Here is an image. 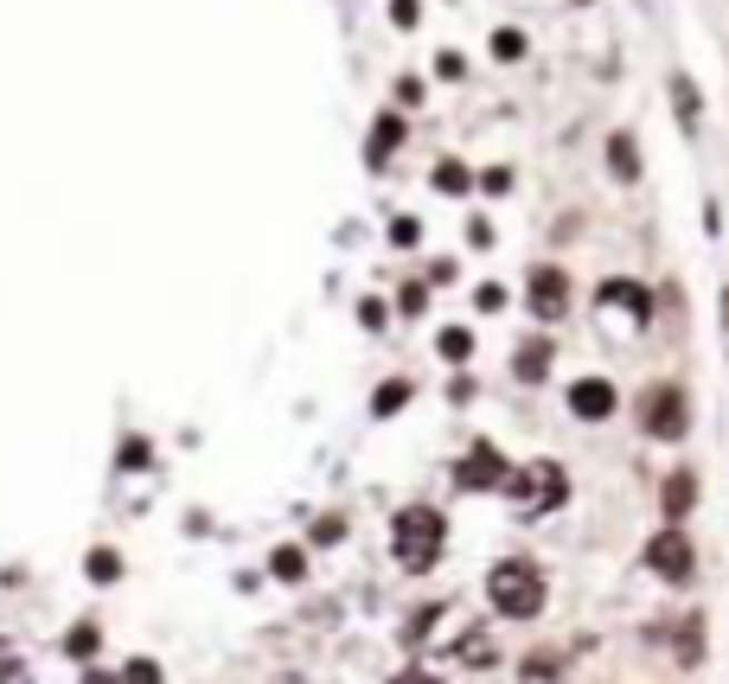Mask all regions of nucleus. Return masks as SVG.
Masks as SVG:
<instances>
[{
    "label": "nucleus",
    "mask_w": 729,
    "mask_h": 684,
    "mask_svg": "<svg viewBox=\"0 0 729 684\" xmlns=\"http://www.w3.org/2000/svg\"><path fill=\"white\" fill-rule=\"evenodd\" d=\"M442 544H448V525H442V512H429V506H403L391 518V551L397 563L410 569V576H422V569H436V557H442Z\"/></svg>",
    "instance_id": "obj_1"
},
{
    "label": "nucleus",
    "mask_w": 729,
    "mask_h": 684,
    "mask_svg": "<svg viewBox=\"0 0 729 684\" xmlns=\"http://www.w3.org/2000/svg\"><path fill=\"white\" fill-rule=\"evenodd\" d=\"M487 602H493L506 621H531V614L545 608V576L519 557L499 563V569H487Z\"/></svg>",
    "instance_id": "obj_2"
},
{
    "label": "nucleus",
    "mask_w": 729,
    "mask_h": 684,
    "mask_svg": "<svg viewBox=\"0 0 729 684\" xmlns=\"http://www.w3.org/2000/svg\"><path fill=\"white\" fill-rule=\"evenodd\" d=\"M506 493L519 499V518H545L570 499V480H563V467L557 460H538V467H525V474H506Z\"/></svg>",
    "instance_id": "obj_3"
},
{
    "label": "nucleus",
    "mask_w": 729,
    "mask_h": 684,
    "mask_svg": "<svg viewBox=\"0 0 729 684\" xmlns=\"http://www.w3.org/2000/svg\"><path fill=\"white\" fill-rule=\"evenodd\" d=\"M640 423H647L652 442H685L691 435V397L678 384H659V390H647V404H640Z\"/></svg>",
    "instance_id": "obj_4"
},
{
    "label": "nucleus",
    "mask_w": 729,
    "mask_h": 684,
    "mask_svg": "<svg viewBox=\"0 0 729 684\" xmlns=\"http://www.w3.org/2000/svg\"><path fill=\"white\" fill-rule=\"evenodd\" d=\"M647 569L659 576V583H691V576H698V551H691V537L678 532V525H666V532L647 544Z\"/></svg>",
    "instance_id": "obj_5"
},
{
    "label": "nucleus",
    "mask_w": 729,
    "mask_h": 684,
    "mask_svg": "<svg viewBox=\"0 0 729 684\" xmlns=\"http://www.w3.org/2000/svg\"><path fill=\"white\" fill-rule=\"evenodd\" d=\"M455 486H461V493H480V486H506V455H499L493 442H473L468 460L455 467Z\"/></svg>",
    "instance_id": "obj_6"
},
{
    "label": "nucleus",
    "mask_w": 729,
    "mask_h": 684,
    "mask_svg": "<svg viewBox=\"0 0 729 684\" xmlns=\"http://www.w3.org/2000/svg\"><path fill=\"white\" fill-rule=\"evenodd\" d=\"M525 301H531L538 320H563V314H570V276H563V269H538L531 288H525Z\"/></svg>",
    "instance_id": "obj_7"
},
{
    "label": "nucleus",
    "mask_w": 729,
    "mask_h": 684,
    "mask_svg": "<svg viewBox=\"0 0 729 684\" xmlns=\"http://www.w3.org/2000/svg\"><path fill=\"white\" fill-rule=\"evenodd\" d=\"M570 409L582 416V423L615 416V384H608V378H576V384H570Z\"/></svg>",
    "instance_id": "obj_8"
},
{
    "label": "nucleus",
    "mask_w": 729,
    "mask_h": 684,
    "mask_svg": "<svg viewBox=\"0 0 729 684\" xmlns=\"http://www.w3.org/2000/svg\"><path fill=\"white\" fill-rule=\"evenodd\" d=\"M545 371H550V339H525L519 358H512V378H519V384H538Z\"/></svg>",
    "instance_id": "obj_9"
},
{
    "label": "nucleus",
    "mask_w": 729,
    "mask_h": 684,
    "mask_svg": "<svg viewBox=\"0 0 729 684\" xmlns=\"http://www.w3.org/2000/svg\"><path fill=\"white\" fill-rule=\"evenodd\" d=\"M397 141H403V116H378V122H371V141H364V160L385 167V153H391Z\"/></svg>",
    "instance_id": "obj_10"
},
{
    "label": "nucleus",
    "mask_w": 729,
    "mask_h": 684,
    "mask_svg": "<svg viewBox=\"0 0 729 684\" xmlns=\"http://www.w3.org/2000/svg\"><path fill=\"white\" fill-rule=\"evenodd\" d=\"M601 301H608V307H633L640 320L652 314V295L640 288V281H601Z\"/></svg>",
    "instance_id": "obj_11"
},
{
    "label": "nucleus",
    "mask_w": 729,
    "mask_h": 684,
    "mask_svg": "<svg viewBox=\"0 0 729 684\" xmlns=\"http://www.w3.org/2000/svg\"><path fill=\"white\" fill-rule=\"evenodd\" d=\"M691 499H698V480H691V467H678L672 480H666V518H685V512H691Z\"/></svg>",
    "instance_id": "obj_12"
},
{
    "label": "nucleus",
    "mask_w": 729,
    "mask_h": 684,
    "mask_svg": "<svg viewBox=\"0 0 729 684\" xmlns=\"http://www.w3.org/2000/svg\"><path fill=\"white\" fill-rule=\"evenodd\" d=\"M269 576H276V583H301V576H308V557H301L294 544H282V551L269 557Z\"/></svg>",
    "instance_id": "obj_13"
},
{
    "label": "nucleus",
    "mask_w": 729,
    "mask_h": 684,
    "mask_svg": "<svg viewBox=\"0 0 729 684\" xmlns=\"http://www.w3.org/2000/svg\"><path fill=\"white\" fill-rule=\"evenodd\" d=\"M83 576H90V583H116V576H122V557H116V551H103V544H97V551L83 557Z\"/></svg>",
    "instance_id": "obj_14"
},
{
    "label": "nucleus",
    "mask_w": 729,
    "mask_h": 684,
    "mask_svg": "<svg viewBox=\"0 0 729 684\" xmlns=\"http://www.w3.org/2000/svg\"><path fill=\"white\" fill-rule=\"evenodd\" d=\"M608 160H615V179L640 174V160H633V135H615V141H608Z\"/></svg>",
    "instance_id": "obj_15"
},
{
    "label": "nucleus",
    "mask_w": 729,
    "mask_h": 684,
    "mask_svg": "<svg viewBox=\"0 0 729 684\" xmlns=\"http://www.w3.org/2000/svg\"><path fill=\"white\" fill-rule=\"evenodd\" d=\"M97 627H90V621H83V627H71V634H64V653H71V660H90V653H97Z\"/></svg>",
    "instance_id": "obj_16"
},
{
    "label": "nucleus",
    "mask_w": 729,
    "mask_h": 684,
    "mask_svg": "<svg viewBox=\"0 0 729 684\" xmlns=\"http://www.w3.org/2000/svg\"><path fill=\"white\" fill-rule=\"evenodd\" d=\"M403 404H410V384H385V390L371 397V409H378V416H397Z\"/></svg>",
    "instance_id": "obj_17"
},
{
    "label": "nucleus",
    "mask_w": 729,
    "mask_h": 684,
    "mask_svg": "<svg viewBox=\"0 0 729 684\" xmlns=\"http://www.w3.org/2000/svg\"><path fill=\"white\" fill-rule=\"evenodd\" d=\"M116 684H160V665L154 660H129L122 672H116Z\"/></svg>",
    "instance_id": "obj_18"
},
{
    "label": "nucleus",
    "mask_w": 729,
    "mask_h": 684,
    "mask_svg": "<svg viewBox=\"0 0 729 684\" xmlns=\"http://www.w3.org/2000/svg\"><path fill=\"white\" fill-rule=\"evenodd\" d=\"M672 97H678V122L691 128V122H698V90H691L685 77H672Z\"/></svg>",
    "instance_id": "obj_19"
},
{
    "label": "nucleus",
    "mask_w": 729,
    "mask_h": 684,
    "mask_svg": "<svg viewBox=\"0 0 729 684\" xmlns=\"http://www.w3.org/2000/svg\"><path fill=\"white\" fill-rule=\"evenodd\" d=\"M436 186H442V192H468V167H461V160H442V167H436Z\"/></svg>",
    "instance_id": "obj_20"
},
{
    "label": "nucleus",
    "mask_w": 729,
    "mask_h": 684,
    "mask_svg": "<svg viewBox=\"0 0 729 684\" xmlns=\"http://www.w3.org/2000/svg\"><path fill=\"white\" fill-rule=\"evenodd\" d=\"M473 353V333L468 327H448L442 333V358H468Z\"/></svg>",
    "instance_id": "obj_21"
},
{
    "label": "nucleus",
    "mask_w": 729,
    "mask_h": 684,
    "mask_svg": "<svg viewBox=\"0 0 729 684\" xmlns=\"http://www.w3.org/2000/svg\"><path fill=\"white\" fill-rule=\"evenodd\" d=\"M473 307H480V314H493V307H506V288H493V281H480V288H473Z\"/></svg>",
    "instance_id": "obj_22"
},
{
    "label": "nucleus",
    "mask_w": 729,
    "mask_h": 684,
    "mask_svg": "<svg viewBox=\"0 0 729 684\" xmlns=\"http://www.w3.org/2000/svg\"><path fill=\"white\" fill-rule=\"evenodd\" d=\"M148 467V442H122V474H141Z\"/></svg>",
    "instance_id": "obj_23"
},
{
    "label": "nucleus",
    "mask_w": 729,
    "mask_h": 684,
    "mask_svg": "<svg viewBox=\"0 0 729 684\" xmlns=\"http://www.w3.org/2000/svg\"><path fill=\"white\" fill-rule=\"evenodd\" d=\"M339 537H346V518H320L313 525V544H339Z\"/></svg>",
    "instance_id": "obj_24"
},
{
    "label": "nucleus",
    "mask_w": 729,
    "mask_h": 684,
    "mask_svg": "<svg viewBox=\"0 0 729 684\" xmlns=\"http://www.w3.org/2000/svg\"><path fill=\"white\" fill-rule=\"evenodd\" d=\"M20 672V653H13V640H0V684Z\"/></svg>",
    "instance_id": "obj_25"
},
{
    "label": "nucleus",
    "mask_w": 729,
    "mask_h": 684,
    "mask_svg": "<svg viewBox=\"0 0 729 684\" xmlns=\"http://www.w3.org/2000/svg\"><path fill=\"white\" fill-rule=\"evenodd\" d=\"M493 51H499V58H519V51H525V39H519V32H499V39H493Z\"/></svg>",
    "instance_id": "obj_26"
},
{
    "label": "nucleus",
    "mask_w": 729,
    "mask_h": 684,
    "mask_svg": "<svg viewBox=\"0 0 729 684\" xmlns=\"http://www.w3.org/2000/svg\"><path fill=\"white\" fill-rule=\"evenodd\" d=\"M391 244H417V218H397V225H391Z\"/></svg>",
    "instance_id": "obj_27"
},
{
    "label": "nucleus",
    "mask_w": 729,
    "mask_h": 684,
    "mask_svg": "<svg viewBox=\"0 0 729 684\" xmlns=\"http://www.w3.org/2000/svg\"><path fill=\"white\" fill-rule=\"evenodd\" d=\"M391 684H442L436 672H403V678H391Z\"/></svg>",
    "instance_id": "obj_28"
},
{
    "label": "nucleus",
    "mask_w": 729,
    "mask_h": 684,
    "mask_svg": "<svg viewBox=\"0 0 729 684\" xmlns=\"http://www.w3.org/2000/svg\"><path fill=\"white\" fill-rule=\"evenodd\" d=\"M723 333H729V288H723Z\"/></svg>",
    "instance_id": "obj_29"
}]
</instances>
